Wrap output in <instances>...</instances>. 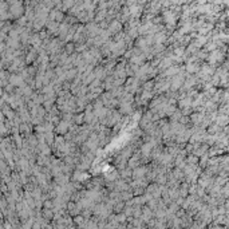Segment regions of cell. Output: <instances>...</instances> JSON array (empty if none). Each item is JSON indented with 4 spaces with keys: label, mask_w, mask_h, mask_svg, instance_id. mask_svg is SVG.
<instances>
[{
    "label": "cell",
    "mask_w": 229,
    "mask_h": 229,
    "mask_svg": "<svg viewBox=\"0 0 229 229\" xmlns=\"http://www.w3.org/2000/svg\"><path fill=\"white\" fill-rule=\"evenodd\" d=\"M68 27H70V25H68L67 23H63V24L59 25V35H60V39H62V40L66 39V36H67V34H68Z\"/></svg>",
    "instance_id": "52a82bcc"
},
{
    "label": "cell",
    "mask_w": 229,
    "mask_h": 229,
    "mask_svg": "<svg viewBox=\"0 0 229 229\" xmlns=\"http://www.w3.org/2000/svg\"><path fill=\"white\" fill-rule=\"evenodd\" d=\"M185 68H186L189 72H194V71H197V66L193 64L192 62H189V63L186 64V67H185Z\"/></svg>",
    "instance_id": "44dd1931"
},
{
    "label": "cell",
    "mask_w": 229,
    "mask_h": 229,
    "mask_svg": "<svg viewBox=\"0 0 229 229\" xmlns=\"http://www.w3.org/2000/svg\"><path fill=\"white\" fill-rule=\"evenodd\" d=\"M64 52L68 54V55H72L74 52H76V46H75V43H67V44H66Z\"/></svg>",
    "instance_id": "4fadbf2b"
},
{
    "label": "cell",
    "mask_w": 229,
    "mask_h": 229,
    "mask_svg": "<svg viewBox=\"0 0 229 229\" xmlns=\"http://www.w3.org/2000/svg\"><path fill=\"white\" fill-rule=\"evenodd\" d=\"M182 54H184L182 47H178V49H176L174 51H173V55H177V56H182Z\"/></svg>",
    "instance_id": "cb8c5ba5"
},
{
    "label": "cell",
    "mask_w": 229,
    "mask_h": 229,
    "mask_svg": "<svg viewBox=\"0 0 229 229\" xmlns=\"http://www.w3.org/2000/svg\"><path fill=\"white\" fill-rule=\"evenodd\" d=\"M70 127H71V123L66 119H62L56 126H55V133H59V134L64 135L67 131H70Z\"/></svg>",
    "instance_id": "6da1fadb"
},
{
    "label": "cell",
    "mask_w": 229,
    "mask_h": 229,
    "mask_svg": "<svg viewBox=\"0 0 229 229\" xmlns=\"http://www.w3.org/2000/svg\"><path fill=\"white\" fill-rule=\"evenodd\" d=\"M166 40V35L164 32H158V34L154 35V43H165Z\"/></svg>",
    "instance_id": "e0dca14e"
},
{
    "label": "cell",
    "mask_w": 229,
    "mask_h": 229,
    "mask_svg": "<svg viewBox=\"0 0 229 229\" xmlns=\"http://www.w3.org/2000/svg\"><path fill=\"white\" fill-rule=\"evenodd\" d=\"M181 117H182V111H180V110H176V111L173 113V115L170 117V119H172V122H177V121L181 119Z\"/></svg>",
    "instance_id": "ffe728a7"
},
{
    "label": "cell",
    "mask_w": 229,
    "mask_h": 229,
    "mask_svg": "<svg viewBox=\"0 0 229 229\" xmlns=\"http://www.w3.org/2000/svg\"><path fill=\"white\" fill-rule=\"evenodd\" d=\"M180 71H181V70H180L178 66H177V64H172L170 67H168L164 72H161V75L166 76V78H172V76H174L176 74H178Z\"/></svg>",
    "instance_id": "3957f363"
},
{
    "label": "cell",
    "mask_w": 229,
    "mask_h": 229,
    "mask_svg": "<svg viewBox=\"0 0 229 229\" xmlns=\"http://www.w3.org/2000/svg\"><path fill=\"white\" fill-rule=\"evenodd\" d=\"M189 162H194L196 161V158H193V157H189V160H188Z\"/></svg>",
    "instance_id": "d4e9b609"
},
{
    "label": "cell",
    "mask_w": 229,
    "mask_h": 229,
    "mask_svg": "<svg viewBox=\"0 0 229 229\" xmlns=\"http://www.w3.org/2000/svg\"><path fill=\"white\" fill-rule=\"evenodd\" d=\"M119 29H121V23H118V21H113V23L110 24V27H109V32H110V34H118Z\"/></svg>",
    "instance_id": "7c38bea8"
},
{
    "label": "cell",
    "mask_w": 229,
    "mask_h": 229,
    "mask_svg": "<svg viewBox=\"0 0 229 229\" xmlns=\"http://www.w3.org/2000/svg\"><path fill=\"white\" fill-rule=\"evenodd\" d=\"M74 122H75L76 125H82L84 122V113H79V114H76V115H74Z\"/></svg>",
    "instance_id": "ac0fdd59"
},
{
    "label": "cell",
    "mask_w": 229,
    "mask_h": 229,
    "mask_svg": "<svg viewBox=\"0 0 229 229\" xmlns=\"http://www.w3.org/2000/svg\"><path fill=\"white\" fill-rule=\"evenodd\" d=\"M186 194H188V185H186V184H184L182 188H180V196L186 197Z\"/></svg>",
    "instance_id": "7402d4cb"
},
{
    "label": "cell",
    "mask_w": 229,
    "mask_h": 229,
    "mask_svg": "<svg viewBox=\"0 0 229 229\" xmlns=\"http://www.w3.org/2000/svg\"><path fill=\"white\" fill-rule=\"evenodd\" d=\"M149 169L150 168H147V166H138V168L133 169V178L137 180V178H143V177H146Z\"/></svg>",
    "instance_id": "7a4b0ae2"
},
{
    "label": "cell",
    "mask_w": 229,
    "mask_h": 229,
    "mask_svg": "<svg viewBox=\"0 0 229 229\" xmlns=\"http://www.w3.org/2000/svg\"><path fill=\"white\" fill-rule=\"evenodd\" d=\"M121 193H122V200H123V201H129V200H131V198L134 197V192H133V189L123 190V192H121Z\"/></svg>",
    "instance_id": "8fae6325"
},
{
    "label": "cell",
    "mask_w": 229,
    "mask_h": 229,
    "mask_svg": "<svg viewBox=\"0 0 229 229\" xmlns=\"http://www.w3.org/2000/svg\"><path fill=\"white\" fill-rule=\"evenodd\" d=\"M44 134H46V142L49 143L50 146H54V143H55L54 131H47V133H44Z\"/></svg>",
    "instance_id": "5bb4252c"
},
{
    "label": "cell",
    "mask_w": 229,
    "mask_h": 229,
    "mask_svg": "<svg viewBox=\"0 0 229 229\" xmlns=\"http://www.w3.org/2000/svg\"><path fill=\"white\" fill-rule=\"evenodd\" d=\"M178 106L181 109H186V107H190L192 106V101H190V98H181L180 99V102H178Z\"/></svg>",
    "instance_id": "30bf717a"
},
{
    "label": "cell",
    "mask_w": 229,
    "mask_h": 229,
    "mask_svg": "<svg viewBox=\"0 0 229 229\" xmlns=\"http://www.w3.org/2000/svg\"><path fill=\"white\" fill-rule=\"evenodd\" d=\"M119 178V176H118V172L117 170H111L109 173H106L105 174V180L107 181V182H111V181H117Z\"/></svg>",
    "instance_id": "ba28073f"
},
{
    "label": "cell",
    "mask_w": 229,
    "mask_h": 229,
    "mask_svg": "<svg viewBox=\"0 0 229 229\" xmlns=\"http://www.w3.org/2000/svg\"><path fill=\"white\" fill-rule=\"evenodd\" d=\"M78 68L76 67H72V68H70L66 71V76H67V80H72L74 78H75L76 75H78Z\"/></svg>",
    "instance_id": "9c48e42d"
},
{
    "label": "cell",
    "mask_w": 229,
    "mask_h": 229,
    "mask_svg": "<svg viewBox=\"0 0 229 229\" xmlns=\"http://www.w3.org/2000/svg\"><path fill=\"white\" fill-rule=\"evenodd\" d=\"M54 209H49V208H43V216L46 217V220H52L54 219Z\"/></svg>",
    "instance_id": "2e32d148"
},
{
    "label": "cell",
    "mask_w": 229,
    "mask_h": 229,
    "mask_svg": "<svg viewBox=\"0 0 229 229\" xmlns=\"http://www.w3.org/2000/svg\"><path fill=\"white\" fill-rule=\"evenodd\" d=\"M39 56V51L36 50V49H32V50H29L28 51V54L25 55V64H31V63H34V62L38 59Z\"/></svg>",
    "instance_id": "5b68a950"
},
{
    "label": "cell",
    "mask_w": 229,
    "mask_h": 229,
    "mask_svg": "<svg viewBox=\"0 0 229 229\" xmlns=\"http://www.w3.org/2000/svg\"><path fill=\"white\" fill-rule=\"evenodd\" d=\"M74 3H75V2H74V0H64V3H63V8H64V10L71 8Z\"/></svg>",
    "instance_id": "603a6c76"
},
{
    "label": "cell",
    "mask_w": 229,
    "mask_h": 229,
    "mask_svg": "<svg viewBox=\"0 0 229 229\" xmlns=\"http://www.w3.org/2000/svg\"><path fill=\"white\" fill-rule=\"evenodd\" d=\"M119 111L123 114V115H133V113H134L135 110L133 107V103H121Z\"/></svg>",
    "instance_id": "277c9868"
},
{
    "label": "cell",
    "mask_w": 229,
    "mask_h": 229,
    "mask_svg": "<svg viewBox=\"0 0 229 229\" xmlns=\"http://www.w3.org/2000/svg\"><path fill=\"white\" fill-rule=\"evenodd\" d=\"M47 27H49V31L51 34H52V32H59V27L55 21H50V23L47 24Z\"/></svg>",
    "instance_id": "d6986e66"
},
{
    "label": "cell",
    "mask_w": 229,
    "mask_h": 229,
    "mask_svg": "<svg viewBox=\"0 0 229 229\" xmlns=\"http://www.w3.org/2000/svg\"><path fill=\"white\" fill-rule=\"evenodd\" d=\"M55 178V182L58 184V185H67L70 182V174H64V173H60V174H58L56 177H54Z\"/></svg>",
    "instance_id": "8992f818"
},
{
    "label": "cell",
    "mask_w": 229,
    "mask_h": 229,
    "mask_svg": "<svg viewBox=\"0 0 229 229\" xmlns=\"http://www.w3.org/2000/svg\"><path fill=\"white\" fill-rule=\"evenodd\" d=\"M125 206H126V202H125L123 200L117 202V204H114V213H121L122 210L125 209Z\"/></svg>",
    "instance_id": "9a60e30c"
}]
</instances>
